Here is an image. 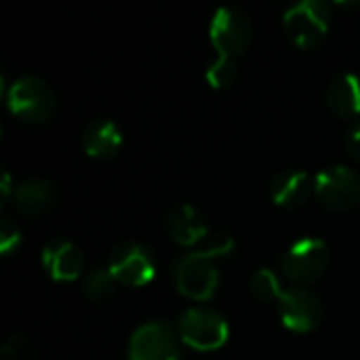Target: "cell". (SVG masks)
Masks as SVG:
<instances>
[{"mask_svg": "<svg viewBox=\"0 0 360 360\" xmlns=\"http://www.w3.org/2000/svg\"><path fill=\"white\" fill-rule=\"evenodd\" d=\"M278 314H281V323L289 331L308 333L319 327L323 319V308L314 293L302 287H293L283 291L278 300Z\"/></svg>", "mask_w": 360, "mask_h": 360, "instance_id": "cell-10", "label": "cell"}, {"mask_svg": "<svg viewBox=\"0 0 360 360\" xmlns=\"http://www.w3.org/2000/svg\"><path fill=\"white\" fill-rule=\"evenodd\" d=\"M314 194L331 211H350L360 202V175L344 165L327 167L314 179Z\"/></svg>", "mask_w": 360, "mask_h": 360, "instance_id": "cell-6", "label": "cell"}, {"mask_svg": "<svg viewBox=\"0 0 360 360\" xmlns=\"http://www.w3.org/2000/svg\"><path fill=\"white\" fill-rule=\"evenodd\" d=\"M289 40L300 49L316 46L331 27V6L321 0H304L291 6L283 17Z\"/></svg>", "mask_w": 360, "mask_h": 360, "instance_id": "cell-2", "label": "cell"}, {"mask_svg": "<svg viewBox=\"0 0 360 360\" xmlns=\"http://www.w3.org/2000/svg\"><path fill=\"white\" fill-rule=\"evenodd\" d=\"M21 243V232L19 228L8 219V217H2L0 221V251L2 255H11Z\"/></svg>", "mask_w": 360, "mask_h": 360, "instance_id": "cell-21", "label": "cell"}, {"mask_svg": "<svg viewBox=\"0 0 360 360\" xmlns=\"http://www.w3.org/2000/svg\"><path fill=\"white\" fill-rule=\"evenodd\" d=\"M327 262H329V251L323 240L302 238L289 247V251L281 259V268L289 281L308 285L314 283L325 272Z\"/></svg>", "mask_w": 360, "mask_h": 360, "instance_id": "cell-9", "label": "cell"}, {"mask_svg": "<svg viewBox=\"0 0 360 360\" xmlns=\"http://www.w3.org/2000/svg\"><path fill=\"white\" fill-rule=\"evenodd\" d=\"M312 190H314V181H310L308 173L297 171V169H287L278 173L270 186L272 200L285 209L302 207L310 198Z\"/></svg>", "mask_w": 360, "mask_h": 360, "instance_id": "cell-14", "label": "cell"}, {"mask_svg": "<svg viewBox=\"0 0 360 360\" xmlns=\"http://www.w3.org/2000/svg\"><path fill=\"white\" fill-rule=\"evenodd\" d=\"M8 194H11V175L4 173V177H2V202L8 200Z\"/></svg>", "mask_w": 360, "mask_h": 360, "instance_id": "cell-23", "label": "cell"}, {"mask_svg": "<svg viewBox=\"0 0 360 360\" xmlns=\"http://www.w3.org/2000/svg\"><path fill=\"white\" fill-rule=\"evenodd\" d=\"M6 105L15 118L23 122L40 124L46 122L53 114L55 95L44 80L36 76H21L8 89Z\"/></svg>", "mask_w": 360, "mask_h": 360, "instance_id": "cell-3", "label": "cell"}, {"mask_svg": "<svg viewBox=\"0 0 360 360\" xmlns=\"http://www.w3.org/2000/svg\"><path fill=\"white\" fill-rule=\"evenodd\" d=\"M179 335L162 321L146 323L131 335L129 360H181Z\"/></svg>", "mask_w": 360, "mask_h": 360, "instance_id": "cell-8", "label": "cell"}, {"mask_svg": "<svg viewBox=\"0 0 360 360\" xmlns=\"http://www.w3.org/2000/svg\"><path fill=\"white\" fill-rule=\"evenodd\" d=\"M42 268L57 283H72L82 274L84 259L80 249L63 238H55L42 249Z\"/></svg>", "mask_w": 360, "mask_h": 360, "instance_id": "cell-11", "label": "cell"}, {"mask_svg": "<svg viewBox=\"0 0 360 360\" xmlns=\"http://www.w3.org/2000/svg\"><path fill=\"white\" fill-rule=\"evenodd\" d=\"M82 148L91 158L97 160L112 158L122 148V133L112 120L105 118L93 120L82 131Z\"/></svg>", "mask_w": 360, "mask_h": 360, "instance_id": "cell-13", "label": "cell"}, {"mask_svg": "<svg viewBox=\"0 0 360 360\" xmlns=\"http://www.w3.org/2000/svg\"><path fill=\"white\" fill-rule=\"evenodd\" d=\"M209 38L213 49L217 51V57L234 59L249 49L253 38V25L240 8L224 6L211 19Z\"/></svg>", "mask_w": 360, "mask_h": 360, "instance_id": "cell-5", "label": "cell"}, {"mask_svg": "<svg viewBox=\"0 0 360 360\" xmlns=\"http://www.w3.org/2000/svg\"><path fill=\"white\" fill-rule=\"evenodd\" d=\"M346 146H348V152L350 156L360 165V120L348 131V137H346Z\"/></svg>", "mask_w": 360, "mask_h": 360, "instance_id": "cell-22", "label": "cell"}, {"mask_svg": "<svg viewBox=\"0 0 360 360\" xmlns=\"http://www.w3.org/2000/svg\"><path fill=\"white\" fill-rule=\"evenodd\" d=\"M0 354L4 360H34L36 359V346L25 335H13L6 340Z\"/></svg>", "mask_w": 360, "mask_h": 360, "instance_id": "cell-20", "label": "cell"}, {"mask_svg": "<svg viewBox=\"0 0 360 360\" xmlns=\"http://www.w3.org/2000/svg\"><path fill=\"white\" fill-rule=\"evenodd\" d=\"M108 270L114 274L116 283L124 287H146L156 276L154 255L148 247L139 243L118 245L108 259Z\"/></svg>", "mask_w": 360, "mask_h": 360, "instance_id": "cell-7", "label": "cell"}, {"mask_svg": "<svg viewBox=\"0 0 360 360\" xmlns=\"http://www.w3.org/2000/svg\"><path fill=\"white\" fill-rule=\"evenodd\" d=\"M236 63L234 59H226V57H217L209 68H207V82L213 89H228L230 84H234L236 80Z\"/></svg>", "mask_w": 360, "mask_h": 360, "instance_id": "cell-19", "label": "cell"}, {"mask_svg": "<svg viewBox=\"0 0 360 360\" xmlns=\"http://www.w3.org/2000/svg\"><path fill=\"white\" fill-rule=\"evenodd\" d=\"M53 200H55L53 186L42 179L23 181L13 190V207L17 213L25 217H34V215L49 211Z\"/></svg>", "mask_w": 360, "mask_h": 360, "instance_id": "cell-16", "label": "cell"}, {"mask_svg": "<svg viewBox=\"0 0 360 360\" xmlns=\"http://www.w3.org/2000/svg\"><path fill=\"white\" fill-rule=\"evenodd\" d=\"M327 103L340 118L360 116V76L346 72L333 78L327 89Z\"/></svg>", "mask_w": 360, "mask_h": 360, "instance_id": "cell-15", "label": "cell"}, {"mask_svg": "<svg viewBox=\"0 0 360 360\" xmlns=\"http://www.w3.org/2000/svg\"><path fill=\"white\" fill-rule=\"evenodd\" d=\"M169 236L181 247H194L202 243L209 234L205 217L192 205H179L167 215Z\"/></svg>", "mask_w": 360, "mask_h": 360, "instance_id": "cell-12", "label": "cell"}, {"mask_svg": "<svg viewBox=\"0 0 360 360\" xmlns=\"http://www.w3.org/2000/svg\"><path fill=\"white\" fill-rule=\"evenodd\" d=\"M114 287H116L114 274H112L108 268H95V270H91V272L84 276V287H82V291H84V295H86L91 302H101V300H105V297L112 295Z\"/></svg>", "mask_w": 360, "mask_h": 360, "instance_id": "cell-17", "label": "cell"}, {"mask_svg": "<svg viewBox=\"0 0 360 360\" xmlns=\"http://www.w3.org/2000/svg\"><path fill=\"white\" fill-rule=\"evenodd\" d=\"M251 291L259 302H274V300H281V295H283L278 276L268 268H262L253 274Z\"/></svg>", "mask_w": 360, "mask_h": 360, "instance_id": "cell-18", "label": "cell"}, {"mask_svg": "<svg viewBox=\"0 0 360 360\" xmlns=\"http://www.w3.org/2000/svg\"><path fill=\"white\" fill-rule=\"evenodd\" d=\"M232 249L234 240L230 236H219L211 247L184 255L173 268V283L177 291L192 302L213 300L219 289V270L215 259L232 253Z\"/></svg>", "mask_w": 360, "mask_h": 360, "instance_id": "cell-1", "label": "cell"}, {"mask_svg": "<svg viewBox=\"0 0 360 360\" xmlns=\"http://www.w3.org/2000/svg\"><path fill=\"white\" fill-rule=\"evenodd\" d=\"M179 340L198 350V352H213L219 350L230 335L228 323L221 314L209 308H190L181 314L177 325Z\"/></svg>", "mask_w": 360, "mask_h": 360, "instance_id": "cell-4", "label": "cell"}]
</instances>
